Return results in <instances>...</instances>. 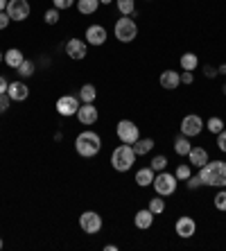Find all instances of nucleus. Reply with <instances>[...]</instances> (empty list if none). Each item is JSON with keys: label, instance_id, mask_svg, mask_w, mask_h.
I'll list each match as a JSON object with an SVG mask.
<instances>
[{"label": "nucleus", "instance_id": "obj_7", "mask_svg": "<svg viewBox=\"0 0 226 251\" xmlns=\"http://www.w3.org/2000/svg\"><path fill=\"white\" fill-rule=\"evenodd\" d=\"M79 226L84 233L95 235L102 231V217H100V213H95V210H86V213L79 215Z\"/></svg>", "mask_w": 226, "mask_h": 251}, {"label": "nucleus", "instance_id": "obj_17", "mask_svg": "<svg viewBox=\"0 0 226 251\" xmlns=\"http://www.w3.org/2000/svg\"><path fill=\"white\" fill-rule=\"evenodd\" d=\"M161 86L165 88V91H174V88L181 84V75L176 73V70H165V73H161Z\"/></svg>", "mask_w": 226, "mask_h": 251}, {"label": "nucleus", "instance_id": "obj_44", "mask_svg": "<svg viewBox=\"0 0 226 251\" xmlns=\"http://www.w3.org/2000/svg\"><path fill=\"white\" fill-rule=\"evenodd\" d=\"M113 0H100V5H111Z\"/></svg>", "mask_w": 226, "mask_h": 251}, {"label": "nucleus", "instance_id": "obj_1", "mask_svg": "<svg viewBox=\"0 0 226 251\" xmlns=\"http://www.w3.org/2000/svg\"><path fill=\"white\" fill-rule=\"evenodd\" d=\"M199 179L203 186L226 188V161H208L199 168Z\"/></svg>", "mask_w": 226, "mask_h": 251}, {"label": "nucleus", "instance_id": "obj_6", "mask_svg": "<svg viewBox=\"0 0 226 251\" xmlns=\"http://www.w3.org/2000/svg\"><path fill=\"white\" fill-rule=\"evenodd\" d=\"M116 134H118V138H120V143H127V145H133V143L140 138L138 127H136V123H131V120H120V123L116 125Z\"/></svg>", "mask_w": 226, "mask_h": 251}, {"label": "nucleus", "instance_id": "obj_39", "mask_svg": "<svg viewBox=\"0 0 226 251\" xmlns=\"http://www.w3.org/2000/svg\"><path fill=\"white\" fill-rule=\"evenodd\" d=\"M192 82H195L192 70H183V73H181V84H192Z\"/></svg>", "mask_w": 226, "mask_h": 251}, {"label": "nucleus", "instance_id": "obj_13", "mask_svg": "<svg viewBox=\"0 0 226 251\" xmlns=\"http://www.w3.org/2000/svg\"><path fill=\"white\" fill-rule=\"evenodd\" d=\"M174 231H176V235H179V238L188 240V238H192V235H195V231H197V222H195L192 217L183 215V217H179V220H176Z\"/></svg>", "mask_w": 226, "mask_h": 251}, {"label": "nucleus", "instance_id": "obj_41", "mask_svg": "<svg viewBox=\"0 0 226 251\" xmlns=\"http://www.w3.org/2000/svg\"><path fill=\"white\" fill-rule=\"evenodd\" d=\"M7 88H9V82H7L5 77L0 75V93H7Z\"/></svg>", "mask_w": 226, "mask_h": 251}, {"label": "nucleus", "instance_id": "obj_34", "mask_svg": "<svg viewBox=\"0 0 226 251\" xmlns=\"http://www.w3.org/2000/svg\"><path fill=\"white\" fill-rule=\"evenodd\" d=\"M77 0H52V5L57 7L59 12H64V9H70V7L75 5Z\"/></svg>", "mask_w": 226, "mask_h": 251}, {"label": "nucleus", "instance_id": "obj_47", "mask_svg": "<svg viewBox=\"0 0 226 251\" xmlns=\"http://www.w3.org/2000/svg\"><path fill=\"white\" fill-rule=\"evenodd\" d=\"M224 95H226V84H224Z\"/></svg>", "mask_w": 226, "mask_h": 251}, {"label": "nucleus", "instance_id": "obj_21", "mask_svg": "<svg viewBox=\"0 0 226 251\" xmlns=\"http://www.w3.org/2000/svg\"><path fill=\"white\" fill-rule=\"evenodd\" d=\"M192 150V143H190V138L188 136H183V134H179L176 138H174V152L179 154V156H188V152Z\"/></svg>", "mask_w": 226, "mask_h": 251}, {"label": "nucleus", "instance_id": "obj_32", "mask_svg": "<svg viewBox=\"0 0 226 251\" xmlns=\"http://www.w3.org/2000/svg\"><path fill=\"white\" fill-rule=\"evenodd\" d=\"M213 204H215V208H217V210H226V190H224V188H220V193L215 195Z\"/></svg>", "mask_w": 226, "mask_h": 251}, {"label": "nucleus", "instance_id": "obj_42", "mask_svg": "<svg viewBox=\"0 0 226 251\" xmlns=\"http://www.w3.org/2000/svg\"><path fill=\"white\" fill-rule=\"evenodd\" d=\"M7 2H9V0H0V12H5L7 9Z\"/></svg>", "mask_w": 226, "mask_h": 251}, {"label": "nucleus", "instance_id": "obj_46", "mask_svg": "<svg viewBox=\"0 0 226 251\" xmlns=\"http://www.w3.org/2000/svg\"><path fill=\"white\" fill-rule=\"evenodd\" d=\"M0 249H2V238H0Z\"/></svg>", "mask_w": 226, "mask_h": 251}, {"label": "nucleus", "instance_id": "obj_38", "mask_svg": "<svg viewBox=\"0 0 226 251\" xmlns=\"http://www.w3.org/2000/svg\"><path fill=\"white\" fill-rule=\"evenodd\" d=\"M9 23H12L9 14H7V12H0V29H7V27H9Z\"/></svg>", "mask_w": 226, "mask_h": 251}, {"label": "nucleus", "instance_id": "obj_2", "mask_svg": "<svg viewBox=\"0 0 226 251\" xmlns=\"http://www.w3.org/2000/svg\"><path fill=\"white\" fill-rule=\"evenodd\" d=\"M75 150H77V154H79V156L91 158V156H95V154H100V150H102V138H100L95 131L86 129V131L77 134Z\"/></svg>", "mask_w": 226, "mask_h": 251}, {"label": "nucleus", "instance_id": "obj_18", "mask_svg": "<svg viewBox=\"0 0 226 251\" xmlns=\"http://www.w3.org/2000/svg\"><path fill=\"white\" fill-rule=\"evenodd\" d=\"M133 224H136L138 228H143V231H145V228H150L151 224H154V213H151L150 208L138 210V213H136V217H133Z\"/></svg>", "mask_w": 226, "mask_h": 251}, {"label": "nucleus", "instance_id": "obj_31", "mask_svg": "<svg viewBox=\"0 0 226 251\" xmlns=\"http://www.w3.org/2000/svg\"><path fill=\"white\" fill-rule=\"evenodd\" d=\"M190 175H192V170H190V165H186V163H181L179 168H176V172H174V176H176L179 181H186V179H190Z\"/></svg>", "mask_w": 226, "mask_h": 251}, {"label": "nucleus", "instance_id": "obj_24", "mask_svg": "<svg viewBox=\"0 0 226 251\" xmlns=\"http://www.w3.org/2000/svg\"><path fill=\"white\" fill-rule=\"evenodd\" d=\"M95 98H98V88H95L93 84H84V86L79 88L81 102H95Z\"/></svg>", "mask_w": 226, "mask_h": 251}, {"label": "nucleus", "instance_id": "obj_43", "mask_svg": "<svg viewBox=\"0 0 226 251\" xmlns=\"http://www.w3.org/2000/svg\"><path fill=\"white\" fill-rule=\"evenodd\" d=\"M217 73H222V75H226V64H222L220 68H217Z\"/></svg>", "mask_w": 226, "mask_h": 251}, {"label": "nucleus", "instance_id": "obj_4", "mask_svg": "<svg viewBox=\"0 0 226 251\" xmlns=\"http://www.w3.org/2000/svg\"><path fill=\"white\" fill-rule=\"evenodd\" d=\"M113 32H116V39L122 43H131L136 36H138V25L133 23V18L129 16H122L116 21L113 25Z\"/></svg>", "mask_w": 226, "mask_h": 251}, {"label": "nucleus", "instance_id": "obj_40", "mask_svg": "<svg viewBox=\"0 0 226 251\" xmlns=\"http://www.w3.org/2000/svg\"><path fill=\"white\" fill-rule=\"evenodd\" d=\"M203 75L208 77V79H213V77H217V68H213V66H203Z\"/></svg>", "mask_w": 226, "mask_h": 251}, {"label": "nucleus", "instance_id": "obj_8", "mask_svg": "<svg viewBox=\"0 0 226 251\" xmlns=\"http://www.w3.org/2000/svg\"><path fill=\"white\" fill-rule=\"evenodd\" d=\"M7 14H9V18L12 21H18V23H23L25 18H29V2L27 0H9L7 2V9H5Z\"/></svg>", "mask_w": 226, "mask_h": 251}, {"label": "nucleus", "instance_id": "obj_28", "mask_svg": "<svg viewBox=\"0 0 226 251\" xmlns=\"http://www.w3.org/2000/svg\"><path fill=\"white\" fill-rule=\"evenodd\" d=\"M206 127H208V131L210 134H220L222 129H224V120L222 118H217V116H213V118H208V123H206Z\"/></svg>", "mask_w": 226, "mask_h": 251}, {"label": "nucleus", "instance_id": "obj_15", "mask_svg": "<svg viewBox=\"0 0 226 251\" xmlns=\"http://www.w3.org/2000/svg\"><path fill=\"white\" fill-rule=\"evenodd\" d=\"M7 95L12 98V102H23V100L29 98V86L23 82V79H18V82H9Z\"/></svg>", "mask_w": 226, "mask_h": 251}, {"label": "nucleus", "instance_id": "obj_3", "mask_svg": "<svg viewBox=\"0 0 226 251\" xmlns=\"http://www.w3.org/2000/svg\"><path fill=\"white\" fill-rule=\"evenodd\" d=\"M136 163V152H133V145H127V143H122L113 150L111 154V165L116 172H127V170L133 168Z\"/></svg>", "mask_w": 226, "mask_h": 251}, {"label": "nucleus", "instance_id": "obj_26", "mask_svg": "<svg viewBox=\"0 0 226 251\" xmlns=\"http://www.w3.org/2000/svg\"><path fill=\"white\" fill-rule=\"evenodd\" d=\"M116 5L122 16H131L133 9H136V0H116Z\"/></svg>", "mask_w": 226, "mask_h": 251}, {"label": "nucleus", "instance_id": "obj_16", "mask_svg": "<svg viewBox=\"0 0 226 251\" xmlns=\"http://www.w3.org/2000/svg\"><path fill=\"white\" fill-rule=\"evenodd\" d=\"M188 161H190V165H195V168H203V165L208 163L206 147H192L190 152H188Z\"/></svg>", "mask_w": 226, "mask_h": 251}, {"label": "nucleus", "instance_id": "obj_36", "mask_svg": "<svg viewBox=\"0 0 226 251\" xmlns=\"http://www.w3.org/2000/svg\"><path fill=\"white\" fill-rule=\"evenodd\" d=\"M186 186L190 188V190H197V188H199V186H203V183H201V179H199V175H197V176H192V175H190V179H186Z\"/></svg>", "mask_w": 226, "mask_h": 251}, {"label": "nucleus", "instance_id": "obj_30", "mask_svg": "<svg viewBox=\"0 0 226 251\" xmlns=\"http://www.w3.org/2000/svg\"><path fill=\"white\" fill-rule=\"evenodd\" d=\"M150 168L154 170V172H163V170L168 168V158L165 156H154L151 158V163H150Z\"/></svg>", "mask_w": 226, "mask_h": 251}, {"label": "nucleus", "instance_id": "obj_29", "mask_svg": "<svg viewBox=\"0 0 226 251\" xmlns=\"http://www.w3.org/2000/svg\"><path fill=\"white\" fill-rule=\"evenodd\" d=\"M34 68H36V66H34V61H29V59H25V61H23V64H21V66H18V75H21V77H32V75H34Z\"/></svg>", "mask_w": 226, "mask_h": 251}, {"label": "nucleus", "instance_id": "obj_14", "mask_svg": "<svg viewBox=\"0 0 226 251\" xmlns=\"http://www.w3.org/2000/svg\"><path fill=\"white\" fill-rule=\"evenodd\" d=\"M84 36H86L88 46H104L106 43V29L102 25H88Z\"/></svg>", "mask_w": 226, "mask_h": 251}, {"label": "nucleus", "instance_id": "obj_12", "mask_svg": "<svg viewBox=\"0 0 226 251\" xmlns=\"http://www.w3.org/2000/svg\"><path fill=\"white\" fill-rule=\"evenodd\" d=\"M66 54L70 59H75V61H81V59H86L88 54V43L81 41V39H70L66 43Z\"/></svg>", "mask_w": 226, "mask_h": 251}, {"label": "nucleus", "instance_id": "obj_9", "mask_svg": "<svg viewBox=\"0 0 226 251\" xmlns=\"http://www.w3.org/2000/svg\"><path fill=\"white\" fill-rule=\"evenodd\" d=\"M57 113L64 118H70V116H77V109H79V98H75V95H61V98L57 100Z\"/></svg>", "mask_w": 226, "mask_h": 251}, {"label": "nucleus", "instance_id": "obj_37", "mask_svg": "<svg viewBox=\"0 0 226 251\" xmlns=\"http://www.w3.org/2000/svg\"><path fill=\"white\" fill-rule=\"evenodd\" d=\"M217 147H220L222 152H226V129H222L220 134H217Z\"/></svg>", "mask_w": 226, "mask_h": 251}, {"label": "nucleus", "instance_id": "obj_11", "mask_svg": "<svg viewBox=\"0 0 226 251\" xmlns=\"http://www.w3.org/2000/svg\"><path fill=\"white\" fill-rule=\"evenodd\" d=\"M98 118H100V113H98V109H95L93 102H84V104L77 109V120H79L84 127L95 125V123H98Z\"/></svg>", "mask_w": 226, "mask_h": 251}, {"label": "nucleus", "instance_id": "obj_20", "mask_svg": "<svg viewBox=\"0 0 226 251\" xmlns=\"http://www.w3.org/2000/svg\"><path fill=\"white\" fill-rule=\"evenodd\" d=\"M154 176H156V172L151 168H140L138 172H136V183H138L140 188H147V186H151Z\"/></svg>", "mask_w": 226, "mask_h": 251}, {"label": "nucleus", "instance_id": "obj_35", "mask_svg": "<svg viewBox=\"0 0 226 251\" xmlns=\"http://www.w3.org/2000/svg\"><path fill=\"white\" fill-rule=\"evenodd\" d=\"M9 104H12V98L7 93H0V113H5L9 109Z\"/></svg>", "mask_w": 226, "mask_h": 251}, {"label": "nucleus", "instance_id": "obj_33", "mask_svg": "<svg viewBox=\"0 0 226 251\" xmlns=\"http://www.w3.org/2000/svg\"><path fill=\"white\" fill-rule=\"evenodd\" d=\"M43 18H46V23H48V25H57V23H59V9H57V7L48 9V12L43 14Z\"/></svg>", "mask_w": 226, "mask_h": 251}, {"label": "nucleus", "instance_id": "obj_5", "mask_svg": "<svg viewBox=\"0 0 226 251\" xmlns=\"http://www.w3.org/2000/svg\"><path fill=\"white\" fill-rule=\"evenodd\" d=\"M151 186H154V190H156V195H161V197H170V195L176 193V186H179V179L174 175H170V172H158L156 176H154V181H151Z\"/></svg>", "mask_w": 226, "mask_h": 251}, {"label": "nucleus", "instance_id": "obj_45", "mask_svg": "<svg viewBox=\"0 0 226 251\" xmlns=\"http://www.w3.org/2000/svg\"><path fill=\"white\" fill-rule=\"evenodd\" d=\"M2 61H5V52H0V64H2Z\"/></svg>", "mask_w": 226, "mask_h": 251}, {"label": "nucleus", "instance_id": "obj_22", "mask_svg": "<svg viewBox=\"0 0 226 251\" xmlns=\"http://www.w3.org/2000/svg\"><path fill=\"white\" fill-rule=\"evenodd\" d=\"M100 9V0H77V12L84 16H91Z\"/></svg>", "mask_w": 226, "mask_h": 251}, {"label": "nucleus", "instance_id": "obj_10", "mask_svg": "<svg viewBox=\"0 0 226 251\" xmlns=\"http://www.w3.org/2000/svg\"><path fill=\"white\" fill-rule=\"evenodd\" d=\"M203 129V120L199 116H195V113H190V116H186L183 120H181V134L188 136V138H195V136L201 134Z\"/></svg>", "mask_w": 226, "mask_h": 251}, {"label": "nucleus", "instance_id": "obj_27", "mask_svg": "<svg viewBox=\"0 0 226 251\" xmlns=\"http://www.w3.org/2000/svg\"><path fill=\"white\" fill-rule=\"evenodd\" d=\"M150 210L154 213V215H161L163 210H165V199H163L161 195L151 197V199H150Z\"/></svg>", "mask_w": 226, "mask_h": 251}, {"label": "nucleus", "instance_id": "obj_23", "mask_svg": "<svg viewBox=\"0 0 226 251\" xmlns=\"http://www.w3.org/2000/svg\"><path fill=\"white\" fill-rule=\"evenodd\" d=\"M150 150H154V140L151 138H138L136 143H133V152H136V156H143V154H147Z\"/></svg>", "mask_w": 226, "mask_h": 251}, {"label": "nucleus", "instance_id": "obj_25", "mask_svg": "<svg viewBox=\"0 0 226 251\" xmlns=\"http://www.w3.org/2000/svg\"><path fill=\"white\" fill-rule=\"evenodd\" d=\"M197 66H199V57L195 52L181 54V68H183V70H195Z\"/></svg>", "mask_w": 226, "mask_h": 251}, {"label": "nucleus", "instance_id": "obj_19", "mask_svg": "<svg viewBox=\"0 0 226 251\" xmlns=\"http://www.w3.org/2000/svg\"><path fill=\"white\" fill-rule=\"evenodd\" d=\"M23 61H25V57H23V52H21L18 48H9V50L5 52V64L9 66V68L16 70L18 66L23 64Z\"/></svg>", "mask_w": 226, "mask_h": 251}]
</instances>
